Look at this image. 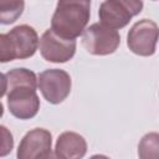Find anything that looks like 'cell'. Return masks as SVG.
<instances>
[{"instance_id":"6da1fadb","label":"cell","mask_w":159,"mask_h":159,"mask_svg":"<svg viewBox=\"0 0 159 159\" xmlns=\"http://www.w3.org/2000/svg\"><path fill=\"white\" fill-rule=\"evenodd\" d=\"M6 97L10 113L19 119H31L40 109L36 93L37 77L27 68H14L6 75Z\"/></svg>"},{"instance_id":"8fae6325","label":"cell","mask_w":159,"mask_h":159,"mask_svg":"<svg viewBox=\"0 0 159 159\" xmlns=\"http://www.w3.org/2000/svg\"><path fill=\"white\" fill-rule=\"evenodd\" d=\"M25 10V0H0V24H14Z\"/></svg>"},{"instance_id":"4fadbf2b","label":"cell","mask_w":159,"mask_h":159,"mask_svg":"<svg viewBox=\"0 0 159 159\" xmlns=\"http://www.w3.org/2000/svg\"><path fill=\"white\" fill-rule=\"evenodd\" d=\"M17 58V51L14 40L7 34H0V63L10 62Z\"/></svg>"},{"instance_id":"2e32d148","label":"cell","mask_w":159,"mask_h":159,"mask_svg":"<svg viewBox=\"0 0 159 159\" xmlns=\"http://www.w3.org/2000/svg\"><path fill=\"white\" fill-rule=\"evenodd\" d=\"M4 116V106H2V103L0 102V118Z\"/></svg>"},{"instance_id":"e0dca14e","label":"cell","mask_w":159,"mask_h":159,"mask_svg":"<svg viewBox=\"0 0 159 159\" xmlns=\"http://www.w3.org/2000/svg\"><path fill=\"white\" fill-rule=\"evenodd\" d=\"M153 1H157V0H153Z\"/></svg>"},{"instance_id":"8992f818","label":"cell","mask_w":159,"mask_h":159,"mask_svg":"<svg viewBox=\"0 0 159 159\" xmlns=\"http://www.w3.org/2000/svg\"><path fill=\"white\" fill-rule=\"evenodd\" d=\"M157 42L158 25L149 19H142L137 21L127 35L128 48L138 56H153L157 51Z\"/></svg>"},{"instance_id":"30bf717a","label":"cell","mask_w":159,"mask_h":159,"mask_svg":"<svg viewBox=\"0 0 159 159\" xmlns=\"http://www.w3.org/2000/svg\"><path fill=\"white\" fill-rule=\"evenodd\" d=\"M9 35L14 40L17 58L25 60L32 57L39 48V35L36 30L30 25H17L9 31Z\"/></svg>"},{"instance_id":"52a82bcc","label":"cell","mask_w":159,"mask_h":159,"mask_svg":"<svg viewBox=\"0 0 159 159\" xmlns=\"http://www.w3.org/2000/svg\"><path fill=\"white\" fill-rule=\"evenodd\" d=\"M76 40L57 35L52 29L46 30L39 40L40 53L43 60L53 63L70 61L76 53Z\"/></svg>"},{"instance_id":"9a60e30c","label":"cell","mask_w":159,"mask_h":159,"mask_svg":"<svg viewBox=\"0 0 159 159\" xmlns=\"http://www.w3.org/2000/svg\"><path fill=\"white\" fill-rule=\"evenodd\" d=\"M6 87H7V82H6V77L4 73L0 72V98L6 93Z\"/></svg>"},{"instance_id":"5bb4252c","label":"cell","mask_w":159,"mask_h":159,"mask_svg":"<svg viewBox=\"0 0 159 159\" xmlns=\"http://www.w3.org/2000/svg\"><path fill=\"white\" fill-rule=\"evenodd\" d=\"M14 149V137L10 129L0 124V157H6Z\"/></svg>"},{"instance_id":"3957f363","label":"cell","mask_w":159,"mask_h":159,"mask_svg":"<svg viewBox=\"0 0 159 159\" xmlns=\"http://www.w3.org/2000/svg\"><path fill=\"white\" fill-rule=\"evenodd\" d=\"M142 0H104L99 5L98 16L101 24L119 30L125 27L133 16H137L143 10Z\"/></svg>"},{"instance_id":"9c48e42d","label":"cell","mask_w":159,"mask_h":159,"mask_svg":"<svg viewBox=\"0 0 159 159\" xmlns=\"http://www.w3.org/2000/svg\"><path fill=\"white\" fill-rule=\"evenodd\" d=\"M87 153L86 139L76 132H63L55 145V157L61 159H80Z\"/></svg>"},{"instance_id":"277c9868","label":"cell","mask_w":159,"mask_h":159,"mask_svg":"<svg viewBox=\"0 0 159 159\" xmlns=\"http://www.w3.org/2000/svg\"><path fill=\"white\" fill-rule=\"evenodd\" d=\"M120 35L101 22H94L82 32V45L86 51L94 56H107L118 48Z\"/></svg>"},{"instance_id":"ba28073f","label":"cell","mask_w":159,"mask_h":159,"mask_svg":"<svg viewBox=\"0 0 159 159\" xmlns=\"http://www.w3.org/2000/svg\"><path fill=\"white\" fill-rule=\"evenodd\" d=\"M52 134L45 128H35L27 132L17 148L19 159H46L51 157Z\"/></svg>"},{"instance_id":"7a4b0ae2","label":"cell","mask_w":159,"mask_h":159,"mask_svg":"<svg viewBox=\"0 0 159 159\" xmlns=\"http://www.w3.org/2000/svg\"><path fill=\"white\" fill-rule=\"evenodd\" d=\"M91 0H58L51 19V29L66 39H76L87 27Z\"/></svg>"},{"instance_id":"5b68a950","label":"cell","mask_w":159,"mask_h":159,"mask_svg":"<svg viewBox=\"0 0 159 159\" xmlns=\"http://www.w3.org/2000/svg\"><path fill=\"white\" fill-rule=\"evenodd\" d=\"M37 87L48 103L58 104L68 97L72 81L66 71L60 68H50L45 70L37 76Z\"/></svg>"},{"instance_id":"7c38bea8","label":"cell","mask_w":159,"mask_h":159,"mask_svg":"<svg viewBox=\"0 0 159 159\" xmlns=\"http://www.w3.org/2000/svg\"><path fill=\"white\" fill-rule=\"evenodd\" d=\"M159 135L157 132L145 134L138 145V155L140 158H155L158 157Z\"/></svg>"}]
</instances>
